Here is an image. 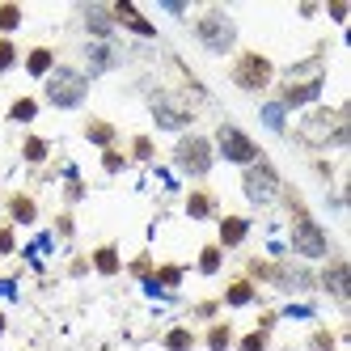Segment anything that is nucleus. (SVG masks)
Here are the masks:
<instances>
[{
  "label": "nucleus",
  "instance_id": "f257e3e1",
  "mask_svg": "<svg viewBox=\"0 0 351 351\" xmlns=\"http://www.w3.org/2000/svg\"><path fill=\"white\" fill-rule=\"evenodd\" d=\"M195 38L208 56H229L237 47V21L224 9H204L195 17Z\"/></svg>",
  "mask_w": 351,
  "mask_h": 351
},
{
  "label": "nucleus",
  "instance_id": "f03ea898",
  "mask_svg": "<svg viewBox=\"0 0 351 351\" xmlns=\"http://www.w3.org/2000/svg\"><path fill=\"white\" fill-rule=\"evenodd\" d=\"M47 102L56 110H77L89 93V77L81 68H51V77H47Z\"/></svg>",
  "mask_w": 351,
  "mask_h": 351
},
{
  "label": "nucleus",
  "instance_id": "7ed1b4c3",
  "mask_svg": "<svg viewBox=\"0 0 351 351\" xmlns=\"http://www.w3.org/2000/svg\"><path fill=\"white\" fill-rule=\"evenodd\" d=\"M241 191H245V199L254 208H267V204H275L280 199V173H275V165L271 161H254V165H245L241 169Z\"/></svg>",
  "mask_w": 351,
  "mask_h": 351
},
{
  "label": "nucleus",
  "instance_id": "20e7f679",
  "mask_svg": "<svg viewBox=\"0 0 351 351\" xmlns=\"http://www.w3.org/2000/svg\"><path fill=\"white\" fill-rule=\"evenodd\" d=\"M250 275L271 280L284 292H313V284H317V275L309 267H296V263H250Z\"/></svg>",
  "mask_w": 351,
  "mask_h": 351
},
{
  "label": "nucleus",
  "instance_id": "39448f33",
  "mask_svg": "<svg viewBox=\"0 0 351 351\" xmlns=\"http://www.w3.org/2000/svg\"><path fill=\"white\" fill-rule=\"evenodd\" d=\"M233 85L237 89H245V93H263L271 81H275V64L263 56V51H241L237 60H233Z\"/></svg>",
  "mask_w": 351,
  "mask_h": 351
},
{
  "label": "nucleus",
  "instance_id": "423d86ee",
  "mask_svg": "<svg viewBox=\"0 0 351 351\" xmlns=\"http://www.w3.org/2000/svg\"><path fill=\"white\" fill-rule=\"evenodd\" d=\"M292 250L300 258H326L330 254V237H326V229L313 216H305V208H296V216H292Z\"/></svg>",
  "mask_w": 351,
  "mask_h": 351
},
{
  "label": "nucleus",
  "instance_id": "0eeeda50",
  "mask_svg": "<svg viewBox=\"0 0 351 351\" xmlns=\"http://www.w3.org/2000/svg\"><path fill=\"white\" fill-rule=\"evenodd\" d=\"M212 157L216 148L208 136H182L178 144H173V165H178L182 173H191V178H204V173L212 169Z\"/></svg>",
  "mask_w": 351,
  "mask_h": 351
},
{
  "label": "nucleus",
  "instance_id": "6e6552de",
  "mask_svg": "<svg viewBox=\"0 0 351 351\" xmlns=\"http://www.w3.org/2000/svg\"><path fill=\"white\" fill-rule=\"evenodd\" d=\"M148 110H153V119H157L161 132H182V128H191V123H195V110L182 102V97L161 93V89L148 97Z\"/></svg>",
  "mask_w": 351,
  "mask_h": 351
},
{
  "label": "nucleus",
  "instance_id": "1a4fd4ad",
  "mask_svg": "<svg viewBox=\"0 0 351 351\" xmlns=\"http://www.w3.org/2000/svg\"><path fill=\"white\" fill-rule=\"evenodd\" d=\"M216 148H220V157L233 161V165H254L258 161V144L250 140L241 128H233V123H224V128L216 132Z\"/></svg>",
  "mask_w": 351,
  "mask_h": 351
},
{
  "label": "nucleus",
  "instance_id": "9d476101",
  "mask_svg": "<svg viewBox=\"0 0 351 351\" xmlns=\"http://www.w3.org/2000/svg\"><path fill=\"white\" fill-rule=\"evenodd\" d=\"M250 237V220L245 216H220V250H233V245H241Z\"/></svg>",
  "mask_w": 351,
  "mask_h": 351
},
{
  "label": "nucleus",
  "instance_id": "9b49d317",
  "mask_svg": "<svg viewBox=\"0 0 351 351\" xmlns=\"http://www.w3.org/2000/svg\"><path fill=\"white\" fill-rule=\"evenodd\" d=\"M110 17H114V21H123V26H128L132 34H144V38H153V34H157V30H153V21H148V17H140V13L128 5V0H119V5L110 9Z\"/></svg>",
  "mask_w": 351,
  "mask_h": 351
},
{
  "label": "nucleus",
  "instance_id": "f8f14e48",
  "mask_svg": "<svg viewBox=\"0 0 351 351\" xmlns=\"http://www.w3.org/2000/svg\"><path fill=\"white\" fill-rule=\"evenodd\" d=\"M322 284H326V292H330L335 300H347V263L335 258L330 267L322 271Z\"/></svg>",
  "mask_w": 351,
  "mask_h": 351
},
{
  "label": "nucleus",
  "instance_id": "ddd939ff",
  "mask_svg": "<svg viewBox=\"0 0 351 351\" xmlns=\"http://www.w3.org/2000/svg\"><path fill=\"white\" fill-rule=\"evenodd\" d=\"M186 216L191 220H212L216 216V195L212 191H191L186 195Z\"/></svg>",
  "mask_w": 351,
  "mask_h": 351
},
{
  "label": "nucleus",
  "instance_id": "4468645a",
  "mask_svg": "<svg viewBox=\"0 0 351 351\" xmlns=\"http://www.w3.org/2000/svg\"><path fill=\"white\" fill-rule=\"evenodd\" d=\"M317 93H322V77L309 81V85H288V89L280 93V102H284V106H309Z\"/></svg>",
  "mask_w": 351,
  "mask_h": 351
},
{
  "label": "nucleus",
  "instance_id": "2eb2a0df",
  "mask_svg": "<svg viewBox=\"0 0 351 351\" xmlns=\"http://www.w3.org/2000/svg\"><path fill=\"white\" fill-rule=\"evenodd\" d=\"M51 68H56V51H51V47H34V51L26 56V72H30V77H51Z\"/></svg>",
  "mask_w": 351,
  "mask_h": 351
},
{
  "label": "nucleus",
  "instance_id": "dca6fc26",
  "mask_svg": "<svg viewBox=\"0 0 351 351\" xmlns=\"http://www.w3.org/2000/svg\"><path fill=\"white\" fill-rule=\"evenodd\" d=\"M85 136H89V144H97V148H102V153H106V148H114V123H106V119H89L85 123Z\"/></svg>",
  "mask_w": 351,
  "mask_h": 351
},
{
  "label": "nucleus",
  "instance_id": "f3484780",
  "mask_svg": "<svg viewBox=\"0 0 351 351\" xmlns=\"http://www.w3.org/2000/svg\"><path fill=\"white\" fill-rule=\"evenodd\" d=\"M9 216H13V224H34L38 220V204L30 195H13L9 199Z\"/></svg>",
  "mask_w": 351,
  "mask_h": 351
},
{
  "label": "nucleus",
  "instance_id": "a211bd4d",
  "mask_svg": "<svg viewBox=\"0 0 351 351\" xmlns=\"http://www.w3.org/2000/svg\"><path fill=\"white\" fill-rule=\"evenodd\" d=\"M224 305H233V309H241V305H254V280H233L229 284V292H224Z\"/></svg>",
  "mask_w": 351,
  "mask_h": 351
},
{
  "label": "nucleus",
  "instance_id": "6ab92c4d",
  "mask_svg": "<svg viewBox=\"0 0 351 351\" xmlns=\"http://www.w3.org/2000/svg\"><path fill=\"white\" fill-rule=\"evenodd\" d=\"M85 21H89V30H93V38H97V43H106V38H110V30H114L110 9H85Z\"/></svg>",
  "mask_w": 351,
  "mask_h": 351
},
{
  "label": "nucleus",
  "instance_id": "aec40b11",
  "mask_svg": "<svg viewBox=\"0 0 351 351\" xmlns=\"http://www.w3.org/2000/svg\"><path fill=\"white\" fill-rule=\"evenodd\" d=\"M47 153H51V144H47L43 136H26V140H21V157H26L30 165H43Z\"/></svg>",
  "mask_w": 351,
  "mask_h": 351
},
{
  "label": "nucleus",
  "instance_id": "412c9836",
  "mask_svg": "<svg viewBox=\"0 0 351 351\" xmlns=\"http://www.w3.org/2000/svg\"><path fill=\"white\" fill-rule=\"evenodd\" d=\"M123 263H119V250L114 245H97L93 250V271H102V275H114Z\"/></svg>",
  "mask_w": 351,
  "mask_h": 351
},
{
  "label": "nucleus",
  "instance_id": "4be33fe9",
  "mask_svg": "<svg viewBox=\"0 0 351 351\" xmlns=\"http://www.w3.org/2000/svg\"><path fill=\"white\" fill-rule=\"evenodd\" d=\"M34 114H38V97H17V102L9 106L13 123H34Z\"/></svg>",
  "mask_w": 351,
  "mask_h": 351
},
{
  "label": "nucleus",
  "instance_id": "5701e85b",
  "mask_svg": "<svg viewBox=\"0 0 351 351\" xmlns=\"http://www.w3.org/2000/svg\"><path fill=\"white\" fill-rule=\"evenodd\" d=\"M220 263H224V250L220 245H204V250H199V271H204V275H216Z\"/></svg>",
  "mask_w": 351,
  "mask_h": 351
},
{
  "label": "nucleus",
  "instance_id": "b1692460",
  "mask_svg": "<svg viewBox=\"0 0 351 351\" xmlns=\"http://www.w3.org/2000/svg\"><path fill=\"white\" fill-rule=\"evenodd\" d=\"M21 26V5H0V38H9Z\"/></svg>",
  "mask_w": 351,
  "mask_h": 351
},
{
  "label": "nucleus",
  "instance_id": "393cba45",
  "mask_svg": "<svg viewBox=\"0 0 351 351\" xmlns=\"http://www.w3.org/2000/svg\"><path fill=\"white\" fill-rule=\"evenodd\" d=\"M89 64H93V72H106L114 64V51L106 43H89Z\"/></svg>",
  "mask_w": 351,
  "mask_h": 351
},
{
  "label": "nucleus",
  "instance_id": "a878e982",
  "mask_svg": "<svg viewBox=\"0 0 351 351\" xmlns=\"http://www.w3.org/2000/svg\"><path fill=\"white\" fill-rule=\"evenodd\" d=\"M229 343H233V330H229L224 322L208 330V351H229Z\"/></svg>",
  "mask_w": 351,
  "mask_h": 351
},
{
  "label": "nucleus",
  "instance_id": "bb28decb",
  "mask_svg": "<svg viewBox=\"0 0 351 351\" xmlns=\"http://www.w3.org/2000/svg\"><path fill=\"white\" fill-rule=\"evenodd\" d=\"M165 347H169V351H191V347H195V335L178 326V330H169V335H165Z\"/></svg>",
  "mask_w": 351,
  "mask_h": 351
},
{
  "label": "nucleus",
  "instance_id": "cd10ccee",
  "mask_svg": "<svg viewBox=\"0 0 351 351\" xmlns=\"http://www.w3.org/2000/svg\"><path fill=\"white\" fill-rule=\"evenodd\" d=\"M153 275H157L165 288H178V284H182V267H178V263H165V267H157Z\"/></svg>",
  "mask_w": 351,
  "mask_h": 351
},
{
  "label": "nucleus",
  "instance_id": "c85d7f7f",
  "mask_svg": "<svg viewBox=\"0 0 351 351\" xmlns=\"http://www.w3.org/2000/svg\"><path fill=\"white\" fill-rule=\"evenodd\" d=\"M13 68H17V43L0 38V72H13Z\"/></svg>",
  "mask_w": 351,
  "mask_h": 351
},
{
  "label": "nucleus",
  "instance_id": "c756f323",
  "mask_svg": "<svg viewBox=\"0 0 351 351\" xmlns=\"http://www.w3.org/2000/svg\"><path fill=\"white\" fill-rule=\"evenodd\" d=\"M153 153H157V148H153V140H148V136H136L132 140V157L136 161H153Z\"/></svg>",
  "mask_w": 351,
  "mask_h": 351
},
{
  "label": "nucleus",
  "instance_id": "7c9ffc66",
  "mask_svg": "<svg viewBox=\"0 0 351 351\" xmlns=\"http://www.w3.org/2000/svg\"><path fill=\"white\" fill-rule=\"evenodd\" d=\"M237 351H267V330H254V335H241Z\"/></svg>",
  "mask_w": 351,
  "mask_h": 351
},
{
  "label": "nucleus",
  "instance_id": "2f4dec72",
  "mask_svg": "<svg viewBox=\"0 0 351 351\" xmlns=\"http://www.w3.org/2000/svg\"><path fill=\"white\" fill-rule=\"evenodd\" d=\"M123 165H128V161H123V153H114V148H106V153H102V169L106 173H119Z\"/></svg>",
  "mask_w": 351,
  "mask_h": 351
},
{
  "label": "nucleus",
  "instance_id": "473e14b6",
  "mask_svg": "<svg viewBox=\"0 0 351 351\" xmlns=\"http://www.w3.org/2000/svg\"><path fill=\"white\" fill-rule=\"evenodd\" d=\"M17 237H13V224H0V254H13Z\"/></svg>",
  "mask_w": 351,
  "mask_h": 351
},
{
  "label": "nucleus",
  "instance_id": "72a5a7b5",
  "mask_svg": "<svg viewBox=\"0 0 351 351\" xmlns=\"http://www.w3.org/2000/svg\"><path fill=\"white\" fill-rule=\"evenodd\" d=\"M132 275H140V280H153V258H148V254H140V258L132 263Z\"/></svg>",
  "mask_w": 351,
  "mask_h": 351
},
{
  "label": "nucleus",
  "instance_id": "f704fd0d",
  "mask_svg": "<svg viewBox=\"0 0 351 351\" xmlns=\"http://www.w3.org/2000/svg\"><path fill=\"white\" fill-rule=\"evenodd\" d=\"M313 351H335V339L326 335V330H322V335H313Z\"/></svg>",
  "mask_w": 351,
  "mask_h": 351
},
{
  "label": "nucleus",
  "instance_id": "c9c22d12",
  "mask_svg": "<svg viewBox=\"0 0 351 351\" xmlns=\"http://www.w3.org/2000/svg\"><path fill=\"white\" fill-rule=\"evenodd\" d=\"M195 313H199V317H212V313H216V300H204V305H199Z\"/></svg>",
  "mask_w": 351,
  "mask_h": 351
},
{
  "label": "nucleus",
  "instance_id": "e433bc0d",
  "mask_svg": "<svg viewBox=\"0 0 351 351\" xmlns=\"http://www.w3.org/2000/svg\"><path fill=\"white\" fill-rule=\"evenodd\" d=\"M0 335H5V313H0Z\"/></svg>",
  "mask_w": 351,
  "mask_h": 351
}]
</instances>
